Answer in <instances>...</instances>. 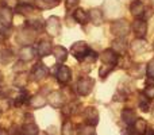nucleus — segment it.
Returning <instances> with one entry per match:
<instances>
[{
    "mask_svg": "<svg viewBox=\"0 0 154 135\" xmlns=\"http://www.w3.org/2000/svg\"><path fill=\"white\" fill-rule=\"evenodd\" d=\"M93 85H95L93 78H91V77H81V78L77 81L76 91L80 96H88L92 92Z\"/></svg>",
    "mask_w": 154,
    "mask_h": 135,
    "instance_id": "nucleus-1",
    "label": "nucleus"
},
{
    "mask_svg": "<svg viewBox=\"0 0 154 135\" xmlns=\"http://www.w3.org/2000/svg\"><path fill=\"white\" fill-rule=\"evenodd\" d=\"M89 50L91 49L88 48L87 42H82V41L73 43L72 48H70V53H72L73 57L77 58L79 61H84V58L87 57V54H88V51Z\"/></svg>",
    "mask_w": 154,
    "mask_h": 135,
    "instance_id": "nucleus-2",
    "label": "nucleus"
},
{
    "mask_svg": "<svg viewBox=\"0 0 154 135\" xmlns=\"http://www.w3.org/2000/svg\"><path fill=\"white\" fill-rule=\"evenodd\" d=\"M111 31L116 38H126L130 31V26L126 20H115L111 24Z\"/></svg>",
    "mask_w": 154,
    "mask_h": 135,
    "instance_id": "nucleus-3",
    "label": "nucleus"
},
{
    "mask_svg": "<svg viewBox=\"0 0 154 135\" xmlns=\"http://www.w3.org/2000/svg\"><path fill=\"white\" fill-rule=\"evenodd\" d=\"M147 130V123L142 118H137L135 122L127 128V135H143Z\"/></svg>",
    "mask_w": 154,
    "mask_h": 135,
    "instance_id": "nucleus-4",
    "label": "nucleus"
},
{
    "mask_svg": "<svg viewBox=\"0 0 154 135\" xmlns=\"http://www.w3.org/2000/svg\"><path fill=\"white\" fill-rule=\"evenodd\" d=\"M46 31L51 37H57L60 34V31H61V23H60V19L57 16H50L46 20Z\"/></svg>",
    "mask_w": 154,
    "mask_h": 135,
    "instance_id": "nucleus-5",
    "label": "nucleus"
},
{
    "mask_svg": "<svg viewBox=\"0 0 154 135\" xmlns=\"http://www.w3.org/2000/svg\"><path fill=\"white\" fill-rule=\"evenodd\" d=\"M84 119H85V124L92 126L95 127L99 123V112L95 107H88L84 109Z\"/></svg>",
    "mask_w": 154,
    "mask_h": 135,
    "instance_id": "nucleus-6",
    "label": "nucleus"
},
{
    "mask_svg": "<svg viewBox=\"0 0 154 135\" xmlns=\"http://www.w3.org/2000/svg\"><path fill=\"white\" fill-rule=\"evenodd\" d=\"M46 100H48V103L50 104L51 107H54V108H61L65 103V97H64V95H62V92H60V91H53V92H50Z\"/></svg>",
    "mask_w": 154,
    "mask_h": 135,
    "instance_id": "nucleus-7",
    "label": "nucleus"
},
{
    "mask_svg": "<svg viewBox=\"0 0 154 135\" xmlns=\"http://www.w3.org/2000/svg\"><path fill=\"white\" fill-rule=\"evenodd\" d=\"M11 22H12V12L10 8L2 7L0 8V30H4L10 27Z\"/></svg>",
    "mask_w": 154,
    "mask_h": 135,
    "instance_id": "nucleus-8",
    "label": "nucleus"
},
{
    "mask_svg": "<svg viewBox=\"0 0 154 135\" xmlns=\"http://www.w3.org/2000/svg\"><path fill=\"white\" fill-rule=\"evenodd\" d=\"M131 29H133V31L135 32V35L138 38H143L145 35H146V32H147V23L143 20V19L137 18L135 20H134Z\"/></svg>",
    "mask_w": 154,
    "mask_h": 135,
    "instance_id": "nucleus-9",
    "label": "nucleus"
},
{
    "mask_svg": "<svg viewBox=\"0 0 154 135\" xmlns=\"http://www.w3.org/2000/svg\"><path fill=\"white\" fill-rule=\"evenodd\" d=\"M100 58L103 61V64H118V60H119V54L114 50V49H107L103 53L100 54Z\"/></svg>",
    "mask_w": 154,
    "mask_h": 135,
    "instance_id": "nucleus-10",
    "label": "nucleus"
},
{
    "mask_svg": "<svg viewBox=\"0 0 154 135\" xmlns=\"http://www.w3.org/2000/svg\"><path fill=\"white\" fill-rule=\"evenodd\" d=\"M56 77H57V80H58V82H61V84H68V82L70 81V78H72V72H70V69L68 66L61 65V66L57 69Z\"/></svg>",
    "mask_w": 154,
    "mask_h": 135,
    "instance_id": "nucleus-11",
    "label": "nucleus"
},
{
    "mask_svg": "<svg viewBox=\"0 0 154 135\" xmlns=\"http://www.w3.org/2000/svg\"><path fill=\"white\" fill-rule=\"evenodd\" d=\"M16 135H39V128H38V126L34 122L24 123L22 126L20 131L16 133Z\"/></svg>",
    "mask_w": 154,
    "mask_h": 135,
    "instance_id": "nucleus-12",
    "label": "nucleus"
},
{
    "mask_svg": "<svg viewBox=\"0 0 154 135\" xmlns=\"http://www.w3.org/2000/svg\"><path fill=\"white\" fill-rule=\"evenodd\" d=\"M49 70L48 68L45 66L43 64H37L32 69V80H35V81H41V80H43L46 76H48Z\"/></svg>",
    "mask_w": 154,
    "mask_h": 135,
    "instance_id": "nucleus-13",
    "label": "nucleus"
},
{
    "mask_svg": "<svg viewBox=\"0 0 154 135\" xmlns=\"http://www.w3.org/2000/svg\"><path fill=\"white\" fill-rule=\"evenodd\" d=\"M51 50H53V46H51L50 41H41L39 43H38V48H37V53L39 57H46L49 56V54L51 53Z\"/></svg>",
    "mask_w": 154,
    "mask_h": 135,
    "instance_id": "nucleus-14",
    "label": "nucleus"
},
{
    "mask_svg": "<svg viewBox=\"0 0 154 135\" xmlns=\"http://www.w3.org/2000/svg\"><path fill=\"white\" fill-rule=\"evenodd\" d=\"M34 57H35V51L30 45L23 46V48L20 49V51H19V58H20L23 62L31 61V60H34Z\"/></svg>",
    "mask_w": 154,
    "mask_h": 135,
    "instance_id": "nucleus-15",
    "label": "nucleus"
},
{
    "mask_svg": "<svg viewBox=\"0 0 154 135\" xmlns=\"http://www.w3.org/2000/svg\"><path fill=\"white\" fill-rule=\"evenodd\" d=\"M130 11L131 15L135 16V18H141L142 15L145 14V5L141 0H134L130 5Z\"/></svg>",
    "mask_w": 154,
    "mask_h": 135,
    "instance_id": "nucleus-16",
    "label": "nucleus"
},
{
    "mask_svg": "<svg viewBox=\"0 0 154 135\" xmlns=\"http://www.w3.org/2000/svg\"><path fill=\"white\" fill-rule=\"evenodd\" d=\"M60 4V0H34V5L38 10H50Z\"/></svg>",
    "mask_w": 154,
    "mask_h": 135,
    "instance_id": "nucleus-17",
    "label": "nucleus"
},
{
    "mask_svg": "<svg viewBox=\"0 0 154 135\" xmlns=\"http://www.w3.org/2000/svg\"><path fill=\"white\" fill-rule=\"evenodd\" d=\"M112 46H114V50L116 51L119 56H125L126 50H127V43H126V38H116V39L112 42Z\"/></svg>",
    "mask_w": 154,
    "mask_h": 135,
    "instance_id": "nucleus-18",
    "label": "nucleus"
},
{
    "mask_svg": "<svg viewBox=\"0 0 154 135\" xmlns=\"http://www.w3.org/2000/svg\"><path fill=\"white\" fill-rule=\"evenodd\" d=\"M135 119H137V114H135V111L134 109H131V108H125L122 111V120L126 123L127 126H131L134 122H135Z\"/></svg>",
    "mask_w": 154,
    "mask_h": 135,
    "instance_id": "nucleus-19",
    "label": "nucleus"
},
{
    "mask_svg": "<svg viewBox=\"0 0 154 135\" xmlns=\"http://www.w3.org/2000/svg\"><path fill=\"white\" fill-rule=\"evenodd\" d=\"M51 53L54 54V57H56V60L58 62H64L68 58V50L65 48H62V46H54Z\"/></svg>",
    "mask_w": 154,
    "mask_h": 135,
    "instance_id": "nucleus-20",
    "label": "nucleus"
},
{
    "mask_svg": "<svg viewBox=\"0 0 154 135\" xmlns=\"http://www.w3.org/2000/svg\"><path fill=\"white\" fill-rule=\"evenodd\" d=\"M88 16H89V20L92 22L93 24H96V26L103 23V12H101L100 10H97V8L91 10L89 14H88Z\"/></svg>",
    "mask_w": 154,
    "mask_h": 135,
    "instance_id": "nucleus-21",
    "label": "nucleus"
},
{
    "mask_svg": "<svg viewBox=\"0 0 154 135\" xmlns=\"http://www.w3.org/2000/svg\"><path fill=\"white\" fill-rule=\"evenodd\" d=\"M46 103H48V100L41 95L32 96V97H30V100H29V104L32 107V108H42V107L46 106Z\"/></svg>",
    "mask_w": 154,
    "mask_h": 135,
    "instance_id": "nucleus-22",
    "label": "nucleus"
},
{
    "mask_svg": "<svg viewBox=\"0 0 154 135\" xmlns=\"http://www.w3.org/2000/svg\"><path fill=\"white\" fill-rule=\"evenodd\" d=\"M73 18H75V20L79 22L80 24H85L88 22V19H89V16H88L87 11H84L82 8H77L75 12H73Z\"/></svg>",
    "mask_w": 154,
    "mask_h": 135,
    "instance_id": "nucleus-23",
    "label": "nucleus"
},
{
    "mask_svg": "<svg viewBox=\"0 0 154 135\" xmlns=\"http://www.w3.org/2000/svg\"><path fill=\"white\" fill-rule=\"evenodd\" d=\"M29 100H30L29 93L26 91H22V92H19V95H16L14 97V106H22L24 103H29Z\"/></svg>",
    "mask_w": 154,
    "mask_h": 135,
    "instance_id": "nucleus-24",
    "label": "nucleus"
},
{
    "mask_svg": "<svg viewBox=\"0 0 154 135\" xmlns=\"http://www.w3.org/2000/svg\"><path fill=\"white\" fill-rule=\"evenodd\" d=\"M12 58H14V54L10 49H3V50H0V62H2V64H4V65L10 64V62L12 61Z\"/></svg>",
    "mask_w": 154,
    "mask_h": 135,
    "instance_id": "nucleus-25",
    "label": "nucleus"
},
{
    "mask_svg": "<svg viewBox=\"0 0 154 135\" xmlns=\"http://www.w3.org/2000/svg\"><path fill=\"white\" fill-rule=\"evenodd\" d=\"M115 66H116V65H114V64H103L100 66V69H99V76H100L101 78H106V77L115 69Z\"/></svg>",
    "mask_w": 154,
    "mask_h": 135,
    "instance_id": "nucleus-26",
    "label": "nucleus"
},
{
    "mask_svg": "<svg viewBox=\"0 0 154 135\" xmlns=\"http://www.w3.org/2000/svg\"><path fill=\"white\" fill-rule=\"evenodd\" d=\"M77 107H79V103L65 104V106H62V114H64L65 116H70V115L77 112Z\"/></svg>",
    "mask_w": 154,
    "mask_h": 135,
    "instance_id": "nucleus-27",
    "label": "nucleus"
},
{
    "mask_svg": "<svg viewBox=\"0 0 154 135\" xmlns=\"http://www.w3.org/2000/svg\"><path fill=\"white\" fill-rule=\"evenodd\" d=\"M32 11H34V7L30 4H20L15 7V12L22 14V15H30Z\"/></svg>",
    "mask_w": 154,
    "mask_h": 135,
    "instance_id": "nucleus-28",
    "label": "nucleus"
},
{
    "mask_svg": "<svg viewBox=\"0 0 154 135\" xmlns=\"http://www.w3.org/2000/svg\"><path fill=\"white\" fill-rule=\"evenodd\" d=\"M14 84H15V87L20 88V89H22V88H24V87H26V84H27V76L23 73V72H20V73L15 77Z\"/></svg>",
    "mask_w": 154,
    "mask_h": 135,
    "instance_id": "nucleus-29",
    "label": "nucleus"
},
{
    "mask_svg": "<svg viewBox=\"0 0 154 135\" xmlns=\"http://www.w3.org/2000/svg\"><path fill=\"white\" fill-rule=\"evenodd\" d=\"M149 100L150 99L147 97L145 93H141V96H139V108L143 112H149V107H150Z\"/></svg>",
    "mask_w": 154,
    "mask_h": 135,
    "instance_id": "nucleus-30",
    "label": "nucleus"
},
{
    "mask_svg": "<svg viewBox=\"0 0 154 135\" xmlns=\"http://www.w3.org/2000/svg\"><path fill=\"white\" fill-rule=\"evenodd\" d=\"M128 97V91H125L123 88H119V89L115 92L114 95V100L115 101H126Z\"/></svg>",
    "mask_w": 154,
    "mask_h": 135,
    "instance_id": "nucleus-31",
    "label": "nucleus"
},
{
    "mask_svg": "<svg viewBox=\"0 0 154 135\" xmlns=\"http://www.w3.org/2000/svg\"><path fill=\"white\" fill-rule=\"evenodd\" d=\"M73 134V124L70 120H65L62 124V135H72Z\"/></svg>",
    "mask_w": 154,
    "mask_h": 135,
    "instance_id": "nucleus-32",
    "label": "nucleus"
},
{
    "mask_svg": "<svg viewBox=\"0 0 154 135\" xmlns=\"http://www.w3.org/2000/svg\"><path fill=\"white\" fill-rule=\"evenodd\" d=\"M80 135H95V130H93L92 126H81L79 130Z\"/></svg>",
    "mask_w": 154,
    "mask_h": 135,
    "instance_id": "nucleus-33",
    "label": "nucleus"
},
{
    "mask_svg": "<svg viewBox=\"0 0 154 135\" xmlns=\"http://www.w3.org/2000/svg\"><path fill=\"white\" fill-rule=\"evenodd\" d=\"M142 38H138V39L135 41V42H133V45H131V48H133V50H138V51H142L145 48H146V45H145L143 41H141Z\"/></svg>",
    "mask_w": 154,
    "mask_h": 135,
    "instance_id": "nucleus-34",
    "label": "nucleus"
},
{
    "mask_svg": "<svg viewBox=\"0 0 154 135\" xmlns=\"http://www.w3.org/2000/svg\"><path fill=\"white\" fill-rule=\"evenodd\" d=\"M43 26V22L41 20V19H34V20H30L29 22V27H31L34 31H37V30H41Z\"/></svg>",
    "mask_w": 154,
    "mask_h": 135,
    "instance_id": "nucleus-35",
    "label": "nucleus"
},
{
    "mask_svg": "<svg viewBox=\"0 0 154 135\" xmlns=\"http://www.w3.org/2000/svg\"><path fill=\"white\" fill-rule=\"evenodd\" d=\"M146 73H147V77L150 78V81H154V60H152V61L147 64Z\"/></svg>",
    "mask_w": 154,
    "mask_h": 135,
    "instance_id": "nucleus-36",
    "label": "nucleus"
},
{
    "mask_svg": "<svg viewBox=\"0 0 154 135\" xmlns=\"http://www.w3.org/2000/svg\"><path fill=\"white\" fill-rule=\"evenodd\" d=\"M143 93L149 99H154V84H149V82H147V87L145 88Z\"/></svg>",
    "mask_w": 154,
    "mask_h": 135,
    "instance_id": "nucleus-37",
    "label": "nucleus"
},
{
    "mask_svg": "<svg viewBox=\"0 0 154 135\" xmlns=\"http://www.w3.org/2000/svg\"><path fill=\"white\" fill-rule=\"evenodd\" d=\"M96 60H97V54L95 53V51H92V50H89L88 51V54H87V57L84 58V61H87V62H95Z\"/></svg>",
    "mask_w": 154,
    "mask_h": 135,
    "instance_id": "nucleus-38",
    "label": "nucleus"
},
{
    "mask_svg": "<svg viewBox=\"0 0 154 135\" xmlns=\"http://www.w3.org/2000/svg\"><path fill=\"white\" fill-rule=\"evenodd\" d=\"M80 0H66V8L68 10H73V8H76L77 5H79Z\"/></svg>",
    "mask_w": 154,
    "mask_h": 135,
    "instance_id": "nucleus-39",
    "label": "nucleus"
},
{
    "mask_svg": "<svg viewBox=\"0 0 154 135\" xmlns=\"http://www.w3.org/2000/svg\"><path fill=\"white\" fill-rule=\"evenodd\" d=\"M3 4H4V7L7 8H12V7H16V0H2Z\"/></svg>",
    "mask_w": 154,
    "mask_h": 135,
    "instance_id": "nucleus-40",
    "label": "nucleus"
},
{
    "mask_svg": "<svg viewBox=\"0 0 154 135\" xmlns=\"http://www.w3.org/2000/svg\"><path fill=\"white\" fill-rule=\"evenodd\" d=\"M143 135H154V130H152V128L147 127V130L145 131V134H143Z\"/></svg>",
    "mask_w": 154,
    "mask_h": 135,
    "instance_id": "nucleus-41",
    "label": "nucleus"
},
{
    "mask_svg": "<svg viewBox=\"0 0 154 135\" xmlns=\"http://www.w3.org/2000/svg\"><path fill=\"white\" fill-rule=\"evenodd\" d=\"M3 82H4V76H3V73L0 72V85H3Z\"/></svg>",
    "mask_w": 154,
    "mask_h": 135,
    "instance_id": "nucleus-42",
    "label": "nucleus"
},
{
    "mask_svg": "<svg viewBox=\"0 0 154 135\" xmlns=\"http://www.w3.org/2000/svg\"><path fill=\"white\" fill-rule=\"evenodd\" d=\"M0 135H8L7 130H4V128H0Z\"/></svg>",
    "mask_w": 154,
    "mask_h": 135,
    "instance_id": "nucleus-43",
    "label": "nucleus"
},
{
    "mask_svg": "<svg viewBox=\"0 0 154 135\" xmlns=\"http://www.w3.org/2000/svg\"><path fill=\"white\" fill-rule=\"evenodd\" d=\"M3 41H4V38H3V35L0 34V45H2V43H3Z\"/></svg>",
    "mask_w": 154,
    "mask_h": 135,
    "instance_id": "nucleus-44",
    "label": "nucleus"
},
{
    "mask_svg": "<svg viewBox=\"0 0 154 135\" xmlns=\"http://www.w3.org/2000/svg\"><path fill=\"white\" fill-rule=\"evenodd\" d=\"M152 114H153V116H154V108H153V111H152Z\"/></svg>",
    "mask_w": 154,
    "mask_h": 135,
    "instance_id": "nucleus-45",
    "label": "nucleus"
},
{
    "mask_svg": "<svg viewBox=\"0 0 154 135\" xmlns=\"http://www.w3.org/2000/svg\"><path fill=\"white\" fill-rule=\"evenodd\" d=\"M0 116H2V111H0Z\"/></svg>",
    "mask_w": 154,
    "mask_h": 135,
    "instance_id": "nucleus-46",
    "label": "nucleus"
},
{
    "mask_svg": "<svg viewBox=\"0 0 154 135\" xmlns=\"http://www.w3.org/2000/svg\"><path fill=\"white\" fill-rule=\"evenodd\" d=\"M153 2H154V0H153Z\"/></svg>",
    "mask_w": 154,
    "mask_h": 135,
    "instance_id": "nucleus-47",
    "label": "nucleus"
}]
</instances>
